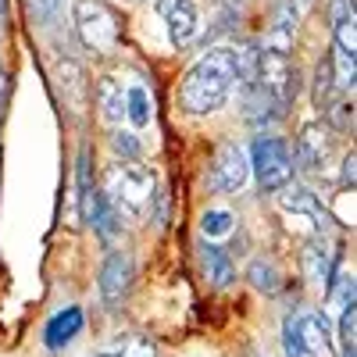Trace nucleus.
<instances>
[{
    "label": "nucleus",
    "instance_id": "5",
    "mask_svg": "<svg viewBox=\"0 0 357 357\" xmlns=\"http://www.w3.org/2000/svg\"><path fill=\"white\" fill-rule=\"evenodd\" d=\"M254 82H257L282 111L296 100V93H301V72H296V61H293L289 54L272 50V47H264V50L257 54V75H254Z\"/></svg>",
    "mask_w": 357,
    "mask_h": 357
},
{
    "label": "nucleus",
    "instance_id": "17",
    "mask_svg": "<svg viewBox=\"0 0 357 357\" xmlns=\"http://www.w3.org/2000/svg\"><path fill=\"white\" fill-rule=\"evenodd\" d=\"M57 89H61L65 104H72L75 111H82L86 93H89V82H86L82 65H75V61H61V65H57Z\"/></svg>",
    "mask_w": 357,
    "mask_h": 357
},
{
    "label": "nucleus",
    "instance_id": "8",
    "mask_svg": "<svg viewBox=\"0 0 357 357\" xmlns=\"http://www.w3.org/2000/svg\"><path fill=\"white\" fill-rule=\"evenodd\" d=\"M132 279H136V261L126 254V250H114L107 254L104 268H100V296L104 304H122L129 289H132Z\"/></svg>",
    "mask_w": 357,
    "mask_h": 357
},
{
    "label": "nucleus",
    "instance_id": "31",
    "mask_svg": "<svg viewBox=\"0 0 357 357\" xmlns=\"http://www.w3.org/2000/svg\"><path fill=\"white\" fill-rule=\"evenodd\" d=\"M343 357H357V350H354V343H343Z\"/></svg>",
    "mask_w": 357,
    "mask_h": 357
},
{
    "label": "nucleus",
    "instance_id": "20",
    "mask_svg": "<svg viewBox=\"0 0 357 357\" xmlns=\"http://www.w3.org/2000/svg\"><path fill=\"white\" fill-rule=\"evenodd\" d=\"M333 93H336L333 57H329V54H321V61H318V68H314V107L325 111V107H329V100H333Z\"/></svg>",
    "mask_w": 357,
    "mask_h": 357
},
{
    "label": "nucleus",
    "instance_id": "27",
    "mask_svg": "<svg viewBox=\"0 0 357 357\" xmlns=\"http://www.w3.org/2000/svg\"><path fill=\"white\" fill-rule=\"evenodd\" d=\"M333 36H336V47H340V50H347V54H357V33H354V18L333 22Z\"/></svg>",
    "mask_w": 357,
    "mask_h": 357
},
{
    "label": "nucleus",
    "instance_id": "12",
    "mask_svg": "<svg viewBox=\"0 0 357 357\" xmlns=\"http://www.w3.org/2000/svg\"><path fill=\"white\" fill-rule=\"evenodd\" d=\"M75 186H79V215L89 225V222H93V211H97L100 190L93 183V158H89V146L86 143L79 146V158H75Z\"/></svg>",
    "mask_w": 357,
    "mask_h": 357
},
{
    "label": "nucleus",
    "instance_id": "10",
    "mask_svg": "<svg viewBox=\"0 0 357 357\" xmlns=\"http://www.w3.org/2000/svg\"><path fill=\"white\" fill-rule=\"evenodd\" d=\"M82 325H86L82 307H75V304L61 307L57 314H50V318H47V325H43V347H47L50 354L68 350V347L82 336Z\"/></svg>",
    "mask_w": 357,
    "mask_h": 357
},
{
    "label": "nucleus",
    "instance_id": "11",
    "mask_svg": "<svg viewBox=\"0 0 357 357\" xmlns=\"http://www.w3.org/2000/svg\"><path fill=\"white\" fill-rule=\"evenodd\" d=\"M329 158V129L318 126V122H307L296 136V165L304 172H318Z\"/></svg>",
    "mask_w": 357,
    "mask_h": 357
},
{
    "label": "nucleus",
    "instance_id": "13",
    "mask_svg": "<svg viewBox=\"0 0 357 357\" xmlns=\"http://www.w3.org/2000/svg\"><path fill=\"white\" fill-rule=\"evenodd\" d=\"M301 261H304V275H307V282H314V286H321V289H329L336 264H333V250H329V243H325L321 236H314V240L304 243Z\"/></svg>",
    "mask_w": 357,
    "mask_h": 357
},
{
    "label": "nucleus",
    "instance_id": "24",
    "mask_svg": "<svg viewBox=\"0 0 357 357\" xmlns=\"http://www.w3.org/2000/svg\"><path fill=\"white\" fill-rule=\"evenodd\" d=\"M25 8H29V15H33L36 25H50V22H57V15H61L65 0H25Z\"/></svg>",
    "mask_w": 357,
    "mask_h": 357
},
{
    "label": "nucleus",
    "instance_id": "19",
    "mask_svg": "<svg viewBox=\"0 0 357 357\" xmlns=\"http://www.w3.org/2000/svg\"><path fill=\"white\" fill-rule=\"evenodd\" d=\"M247 279H250V286H254L257 293H264V296L279 293V286H282V275H279V268H275L272 257H254L250 268H247Z\"/></svg>",
    "mask_w": 357,
    "mask_h": 357
},
{
    "label": "nucleus",
    "instance_id": "15",
    "mask_svg": "<svg viewBox=\"0 0 357 357\" xmlns=\"http://www.w3.org/2000/svg\"><path fill=\"white\" fill-rule=\"evenodd\" d=\"M296 18H301V15H296L293 0H275V8H272V29H268V43L264 47L289 54L293 36H296Z\"/></svg>",
    "mask_w": 357,
    "mask_h": 357
},
{
    "label": "nucleus",
    "instance_id": "1",
    "mask_svg": "<svg viewBox=\"0 0 357 357\" xmlns=\"http://www.w3.org/2000/svg\"><path fill=\"white\" fill-rule=\"evenodd\" d=\"M236 82H240V75H236V50L211 47L207 54L197 57L193 68L178 82V104L190 114H211L229 100Z\"/></svg>",
    "mask_w": 357,
    "mask_h": 357
},
{
    "label": "nucleus",
    "instance_id": "16",
    "mask_svg": "<svg viewBox=\"0 0 357 357\" xmlns=\"http://www.w3.org/2000/svg\"><path fill=\"white\" fill-rule=\"evenodd\" d=\"M93 97H97V107H100V118L107 126H118L126 118V86L118 82L114 75H104L93 89Z\"/></svg>",
    "mask_w": 357,
    "mask_h": 357
},
{
    "label": "nucleus",
    "instance_id": "34",
    "mask_svg": "<svg viewBox=\"0 0 357 357\" xmlns=\"http://www.w3.org/2000/svg\"><path fill=\"white\" fill-rule=\"evenodd\" d=\"M126 4H139V0H126Z\"/></svg>",
    "mask_w": 357,
    "mask_h": 357
},
{
    "label": "nucleus",
    "instance_id": "2",
    "mask_svg": "<svg viewBox=\"0 0 357 357\" xmlns=\"http://www.w3.org/2000/svg\"><path fill=\"white\" fill-rule=\"evenodd\" d=\"M154 172H146L136 161H122L118 158L107 175H104V197L114 211H126V215H143L154 200Z\"/></svg>",
    "mask_w": 357,
    "mask_h": 357
},
{
    "label": "nucleus",
    "instance_id": "22",
    "mask_svg": "<svg viewBox=\"0 0 357 357\" xmlns=\"http://www.w3.org/2000/svg\"><path fill=\"white\" fill-rule=\"evenodd\" d=\"M236 229V215L232 211H222V207H211V211L200 215V232L204 240H215V236H229Z\"/></svg>",
    "mask_w": 357,
    "mask_h": 357
},
{
    "label": "nucleus",
    "instance_id": "25",
    "mask_svg": "<svg viewBox=\"0 0 357 357\" xmlns=\"http://www.w3.org/2000/svg\"><path fill=\"white\" fill-rule=\"evenodd\" d=\"M282 354L286 357H307L301 343V329H296V314H286L282 321Z\"/></svg>",
    "mask_w": 357,
    "mask_h": 357
},
{
    "label": "nucleus",
    "instance_id": "18",
    "mask_svg": "<svg viewBox=\"0 0 357 357\" xmlns=\"http://www.w3.org/2000/svg\"><path fill=\"white\" fill-rule=\"evenodd\" d=\"M279 200H282L286 211H293V215H311L318 222V229H321V222H329V218H325V211H321V204H318V197L311 190H304V186H282L279 190Z\"/></svg>",
    "mask_w": 357,
    "mask_h": 357
},
{
    "label": "nucleus",
    "instance_id": "14",
    "mask_svg": "<svg viewBox=\"0 0 357 357\" xmlns=\"http://www.w3.org/2000/svg\"><path fill=\"white\" fill-rule=\"evenodd\" d=\"M200 272H204V279L211 282L215 289H229L236 282V264H232L229 250L207 243V240L200 243Z\"/></svg>",
    "mask_w": 357,
    "mask_h": 357
},
{
    "label": "nucleus",
    "instance_id": "23",
    "mask_svg": "<svg viewBox=\"0 0 357 357\" xmlns=\"http://www.w3.org/2000/svg\"><path fill=\"white\" fill-rule=\"evenodd\" d=\"M111 151L122 158V161H139L143 146H139L136 132H129V129H114V132H111Z\"/></svg>",
    "mask_w": 357,
    "mask_h": 357
},
{
    "label": "nucleus",
    "instance_id": "28",
    "mask_svg": "<svg viewBox=\"0 0 357 357\" xmlns=\"http://www.w3.org/2000/svg\"><path fill=\"white\" fill-rule=\"evenodd\" d=\"M354 325H357V304H347L340 314V333H336L343 343H354Z\"/></svg>",
    "mask_w": 357,
    "mask_h": 357
},
{
    "label": "nucleus",
    "instance_id": "32",
    "mask_svg": "<svg viewBox=\"0 0 357 357\" xmlns=\"http://www.w3.org/2000/svg\"><path fill=\"white\" fill-rule=\"evenodd\" d=\"M4 18H8V0H0V25H4Z\"/></svg>",
    "mask_w": 357,
    "mask_h": 357
},
{
    "label": "nucleus",
    "instance_id": "6",
    "mask_svg": "<svg viewBox=\"0 0 357 357\" xmlns=\"http://www.w3.org/2000/svg\"><path fill=\"white\" fill-rule=\"evenodd\" d=\"M250 178V158L240 143H222L215 158H211V172H207V186L215 193H236L243 190V183Z\"/></svg>",
    "mask_w": 357,
    "mask_h": 357
},
{
    "label": "nucleus",
    "instance_id": "21",
    "mask_svg": "<svg viewBox=\"0 0 357 357\" xmlns=\"http://www.w3.org/2000/svg\"><path fill=\"white\" fill-rule=\"evenodd\" d=\"M151 97H146V89L143 86H129L126 89V118L136 126V129H143V126H151Z\"/></svg>",
    "mask_w": 357,
    "mask_h": 357
},
{
    "label": "nucleus",
    "instance_id": "30",
    "mask_svg": "<svg viewBox=\"0 0 357 357\" xmlns=\"http://www.w3.org/2000/svg\"><path fill=\"white\" fill-rule=\"evenodd\" d=\"M4 104H8V72L0 68V114H4Z\"/></svg>",
    "mask_w": 357,
    "mask_h": 357
},
{
    "label": "nucleus",
    "instance_id": "4",
    "mask_svg": "<svg viewBox=\"0 0 357 357\" xmlns=\"http://www.w3.org/2000/svg\"><path fill=\"white\" fill-rule=\"evenodd\" d=\"M72 22H75V33H79V40H82L86 50L111 54L118 47V40H122L118 15L104 4V0H75Z\"/></svg>",
    "mask_w": 357,
    "mask_h": 357
},
{
    "label": "nucleus",
    "instance_id": "7",
    "mask_svg": "<svg viewBox=\"0 0 357 357\" xmlns=\"http://www.w3.org/2000/svg\"><path fill=\"white\" fill-rule=\"evenodd\" d=\"M158 15L165 18L168 29V40L175 50H183L197 40L200 33V11H197V0H158Z\"/></svg>",
    "mask_w": 357,
    "mask_h": 357
},
{
    "label": "nucleus",
    "instance_id": "3",
    "mask_svg": "<svg viewBox=\"0 0 357 357\" xmlns=\"http://www.w3.org/2000/svg\"><path fill=\"white\" fill-rule=\"evenodd\" d=\"M250 168L257 175V186L261 193H279L282 186L293 183V154H289V143L279 136H254L250 146Z\"/></svg>",
    "mask_w": 357,
    "mask_h": 357
},
{
    "label": "nucleus",
    "instance_id": "26",
    "mask_svg": "<svg viewBox=\"0 0 357 357\" xmlns=\"http://www.w3.org/2000/svg\"><path fill=\"white\" fill-rule=\"evenodd\" d=\"M118 357H158V347L146 340V336H129V340H118Z\"/></svg>",
    "mask_w": 357,
    "mask_h": 357
},
{
    "label": "nucleus",
    "instance_id": "29",
    "mask_svg": "<svg viewBox=\"0 0 357 357\" xmlns=\"http://www.w3.org/2000/svg\"><path fill=\"white\" fill-rule=\"evenodd\" d=\"M354 165H357V158L347 154V158H343V172H340V186H343V190H354Z\"/></svg>",
    "mask_w": 357,
    "mask_h": 357
},
{
    "label": "nucleus",
    "instance_id": "33",
    "mask_svg": "<svg viewBox=\"0 0 357 357\" xmlns=\"http://www.w3.org/2000/svg\"><path fill=\"white\" fill-rule=\"evenodd\" d=\"M247 357H264V354H261V350H250V354H247Z\"/></svg>",
    "mask_w": 357,
    "mask_h": 357
},
{
    "label": "nucleus",
    "instance_id": "35",
    "mask_svg": "<svg viewBox=\"0 0 357 357\" xmlns=\"http://www.w3.org/2000/svg\"><path fill=\"white\" fill-rule=\"evenodd\" d=\"M97 357H107V354H97Z\"/></svg>",
    "mask_w": 357,
    "mask_h": 357
},
{
    "label": "nucleus",
    "instance_id": "9",
    "mask_svg": "<svg viewBox=\"0 0 357 357\" xmlns=\"http://www.w3.org/2000/svg\"><path fill=\"white\" fill-rule=\"evenodd\" d=\"M296 329L307 357H336V333L325 311H304L296 314Z\"/></svg>",
    "mask_w": 357,
    "mask_h": 357
}]
</instances>
